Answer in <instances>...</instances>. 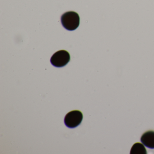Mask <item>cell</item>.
<instances>
[{"label": "cell", "mask_w": 154, "mask_h": 154, "mask_svg": "<svg viewBox=\"0 0 154 154\" xmlns=\"http://www.w3.org/2000/svg\"><path fill=\"white\" fill-rule=\"evenodd\" d=\"M61 23L63 27L69 31L76 29L80 25V17L76 12L68 11L62 15Z\"/></svg>", "instance_id": "6da1fadb"}, {"label": "cell", "mask_w": 154, "mask_h": 154, "mask_svg": "<svg viewBox=\"0 0 154 154\" xmlns=\"http://www.w3.org/2000/svg\"><path fill=\"white\" fill-rule=\"evenodd\" d=\"M70 61L69 53L64 50H60L55 53L50 59L51 64L57 67L65 66Z\"/></svg>", "instance_id": "7a4b0ae2"}, {"label": "cell", "mask_w": 154, "mask_h": 154, "mask_svg": "<svg viewBox=\"0 0 154 154\" xmlns=\"http://www.w3.org/2000/svg\"><path fill=\"white\" fill-rule=\"evenodd\" d=\"M82 113L80 111H72L66 115L64 123L66 126L70 128H73L79 126L82 121Z\"/></svg>", "instance_id": "3957f363"}, {"label": "cell", "mask_w": 154, "mask_h": 154, "mask_svg": "<svg viewBox=\"0 0 154 154\" xmlns=\"http://www.w3.org/2000/svg\"><path fill=\"white\" fill-rule=\"evenodd\" d=\"M142 144L148 148L154 149V131H149L145 132L140 138Z\"/></svg>", "instance_id": "277c9868"}, {"label": "cell", "mask_w": 154, "mask_h": 154, "mask_svg": "<svg viewBox=\"0 0 154 154\" xmlns=\"http://www.w3.org/2000/svg\"><path fill=\"white\" fill-rule=\"evenodd\" d=\"M146 150L144 146L138 142L134 144L130 151L131 154H146Z\"/></svg>", "instance_id": "5b68a950"}]
</instances>
